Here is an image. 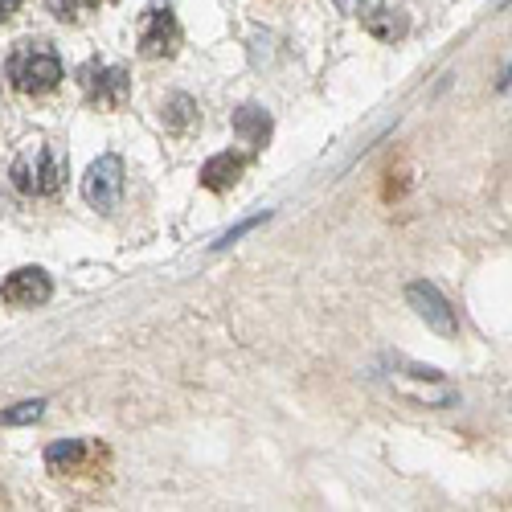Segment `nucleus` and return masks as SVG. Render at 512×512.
<instances>
[{
	"instance_id": "9",
	"label": "nucleus",
	"mask_w": 512,
	"mask_h": 512,
	"mask_svg": "<svg viewBox=\"0 0 512 512\" xmlns=\"http://www.w3.org/2000/svg\"><path fill=\"white\" fill-rule=\"evenodd\" d=\"M234 132H238L242 144L263 148L267 136H271V115H267L263 107H242V111L234 115Z\"/></svg>"
},
{
	"instance_id": "8",
	"label": "nucleus",
	"mask_w": 512,
	"mask_h": 512,
	"mask_svg": "<svg viewBox=\"0 0 512 512\" xmlns=\"http://www.w3.org/2000/svg\"><path fill=\"white\" fill-rule=\"evenodd\" d=\"M238 177H242V156H230V152L205 160V168H201V185L213 193H226Z\"/></svg>"
},
{
	"instance_id": "11",
	"label": "nucleus",
	"mask_w": 512,
	"mask_h": 512,
	"mask_svg": "<svg viewBox=\"0 0 512 512\" xmlns=\"http://www.w3.org/2000/svg\"><path fill=\"white\" fill-rule=\"evenodd\" d=\"M193 119H197V107H193V99H189V95H177L173 103L164 107V123L173 127V132H185V127H189Z\"/></svg>"
},
{
	"instance_id": "4",
	"label": "nucleus",
	"mask_w": 512,
	"mask_h": 512,
	"mask_svg": "<svg viewBox=\"0 0 512 512\" xmlns=\"http://www.w3.org/2000/svg\"><path fill=\"white\" fill-rule=\"evenodd\" d=\"M78 82H82V91H87L91 103L99 107H123L127 99V70L123 66H103V62H87L78 70Z\"/></svg>"
},
{
	"instance_id": "12",
	"label": "nucleus",
	"mask_w": 512,
	"mask_h": 512,
	"mask_svg": "<svg viewBox=\"0 0 512 512\" xmlns=\"http://www.w3.org/2000/svg\"><path fill=\"white\" fill-rule=\"evenodd\" d=\"M50 13L62 17V21H78V17H87L99 9V0H46Z\"/></svg>"
},
{
	"instance_id": "13",
	"label": "nucleus",
	"mask_w": 512,
	"mask_h": 512,
	"mask_svg": "<svg viewBox=\"0 0 512 512\" xmlns=\"http://www.w3.org/2000/svg\"><path fill=\"white\" fill-rule=\"evenodd\" d=\"M41 406H46V402H21L17 410H5V414H0V426H21V422H37V418H41Z\"/></svg>"
},
{
	"instance_id": "10",
	"label": "nucleus",
	"mask_w": 512,
	"mask_h": 512,
	"mask_svg": "<svg viewBox=\"0 0 512 512\" xmlns=\"http://www.w3.org/2000/svg\"><path fill=\"white\" fill-rule=\"evenodd\" d=\"M82 455H87V443L66 439V443H54V447L46 451V463L62 472V467H78V459H82Z\"/></svg>"
},
{
	"instance_id": "14",
	"label": "nucleus",
	"mask_w": 512,
	"mask_h": 512,
	"mask_svg": "<svg viewBox=\"0 0 512 512\" xmlns=\"http://www.w3.org/2000/svg\"><path fill=\"white\" fill-rule=\"evenodd\" d=\"M336 9L349 17H373L381 9V0H336Z\"/></svg>"
},
{
	"instance_id": "7",
	"label": "nucleus",
	"mask_w": 512,
	"mask_h": 512,
	"mask_svg": "<svg viewBox=\"0 0 512 512\" xmlns=\"http://www.w3.org/2000/svg\"><path fill=\"white\" fill-rule=\"evenodd\" d=\"M406 295H410L414 312H418L426 324H431L435 332L455 336V316H451V308H447V300L439 295V287H435V283H410V287H406Z\"/></svg>"
},
{
	"instance_id": "5",
	"label": "nucleus",
	"mask_w": 512,
	"mask_h": 512,
	"mask_svg": "<svg viewBox=\"0 0 512 512\" xmlns=\"http://www.w3.org/2000/svg\"><path fill=\"white\" fill-rule=\"evenodd\" d=\"M123 193V160L119 156H99L91 164L87 181H82V197H87L95 209H115Z\"/></svg>"
},
{
	"instance_id": "1",
	"label": "nucleus",
	"mask_w": 512,
	"mask_h": 512,
	"mask_svg": "<svg viewBox=\"0 0 512 512\" xmlns=\"http://www.w3.org/2000/svg\"><path fill=\"white\" fill-rule=\"evenodd\" d=\"M13 91L21 95H46L62 82V62L58 54L46 46V41H17V50L9 54V66H5Z\"/></svg>"
},
{
	"instance_id": "3",
	"label": "nucleus",
	"mask_w": 512,
	"mask_h": 512,
	"mask_svg": "<svg viewBox=\"0 0 512 512\" xmlns=\"http://www.w3.org/2000/svg\"><path fill=\"white\" fill-rule=\"evenodd\" d=\"M181 46V21L168 5H152L140 17V54L144 58H168Z\"/></svg>"
},
{
	"instance_id": "2",
	"label": "nucleus",
	"mask_w": 512,
	"mask_h": 512,
	"mask_svg": "<svg viewBox=\"0 0 512 512\" xmlns=\"http://www.w3.org/2000/svg\"><path fill=\"white\" fill-rule=\"evenodd\" d=\"M62 177H66V168L58 160V152L50 144H37L29 152H21L13 160V185L25 193V197H50L62 189Z\"/></svg>"
},
{
	"instance_id": "6",
	"label": "nucleus",
	"mask_w": 512,
	"mask_h": 512,
	"mask_svg": "<svg viewBox=\"0 0 512 512\" xmlns=\"http://www.w3.org/2000/svg\"><path fill=\"white\" fill-rule=\"evenodd\" d=\"M0 295H5V304L13 308H37V304H46L50 295H54V283L46 271H37V267H21L5 279V287H0Z\"/></svg>"
},
{
	"instance_id": "15",
	"label": "nucleus",
	"mask_w": 512,
	"mask_h": 512,
	"mask_svg": "<svg viewBox=\"0 0 512 512\" xmlns=\"http://www.w3.org/2000/svg\"><path fill=\"white\" fill-rule=\"evenodd\" d=\"M21 9V0H0V21H9Z\"/></svg>"
}]
</instances>
